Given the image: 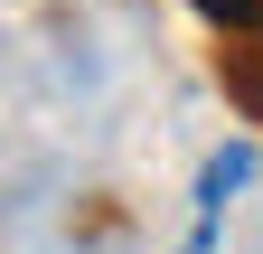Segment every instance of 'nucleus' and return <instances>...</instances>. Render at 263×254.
Masks as SVG:
<instances>
[{
    "label": "nucleus",
    "mask_w": 263,
    "mask_h": 254,
    "mask_svg": "<svg viewBox=\"0 0 263 254\" xmlns=\"http://www.w3.org/2000/svg\"><path fill=\"white\" fill-rule=\"evenodd\" d=\"M263 170V151L254 141H216L207 151V170H197V226H188V254H207L216 245V226H226V207L245 198V179Z\"/></svg>",
    "instance_id": "1"
},
{
    "label": "nucleus",
    "mask_w": 263,
    "mask_h": 254,
    "mask_svg": "<svg viewBox=\"0 0 263 254\" xmlns=\"http://www.w3.org/2000/svg\"><path fill=\"white\" fill-rule=\"evenodd\" d=\"M207 28H226V38H263V0H188Z\"/></svg>",
    "instance_id": "2"
},
{
    "label": "nucleus",
    "mask_w": 263,
    "mask_h": 254,
    "mask_svg": "<svg viewBox=\"0 0 263 254\" xmlns=\"http://www.w3.org/2000/svg\"><path fill=\"white\" fill-rule=\"evenodd\" d=\"M235 85H245V104L263 113V38H254V47H235Z\"/></svg>",
    "instance_id": "3"
}]
</instances>
